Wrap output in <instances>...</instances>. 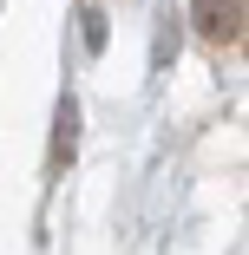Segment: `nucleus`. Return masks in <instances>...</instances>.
<instances>
[{
	"mask_svg": "<svg viewBox=\"0 0 249 255\" xmlns=\"http://www.w3.org/2000/svg\"><path fill=\"white\" fill-rule=\"evenodd\" d=\"M197 13H204V33L210 39L236 33V0H197Z\"/></svg>",
	"mask_w": 249,
	"mask_h": 255,
	"instance_id": "2",
	"label": "nucleus"
},
{
	"mask_svg": "<svg viewBox=\"0 0 249 255\" xmlns=\"http://www.w3.org/2000/svg\"><path fill=\"white\" fill-rule=\"evenodd\" d=\"M59 131H53V164H66L72 157V144H79V98H59V118H53Z\"/></svg>",
	"mask_w": 249,
	"mask_h": 255,
	"instance_id": "1",
	"label": "nucleus"
}]
</instances>
